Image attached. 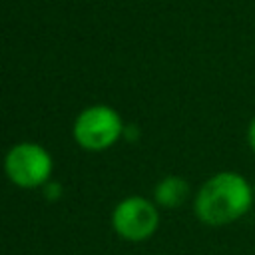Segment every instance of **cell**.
<instances>
[{"label": "cell", "instance_id": "cell-1", "mask_svg": "<svg viewBox=\"0 0 255 255\" xmlns=\"http://www.w3.org/2000/svg\"><path fill=\"white\" fill-rule=\"evenodd\" d=\"M253 201V191L249 183L231 171H223L207 179L197 197L195 213L207 225H225L241 217Z\"/></svg>", "mask_w": 255, "mask_h": 255}, {"label": "cell", "instance_id": "cell-5", "mask_svg": "<svg viewBox=\"0 0 255 255\" xmlns=\"http://www.w3.org/2000/svg\"><path fill=\"white\" fill-rule=\"evenodd\" d=\"M187 191H189V187L181 177H165L155 187V201L161 207L173 209V207H179L185 201Z\"/></svg>", "mask_w": 255, "mask_h": 255}, {"label": "cell", "instance_id": "cell-2", "mask_svg": "<svg viewBox=\"0 0 255 255\" xmlns=\"http://www.w3.org/2000/svg\"><path fill=\"white\" fill-rule=\"evenodd\" d=\"M122 120L116 110L108 106H92L86 108L74 124V139L92 151L106 149L114 145L122 133Z\"/></svg>", "mask_w": 255, "mask_h": 255}, {"label": "cell", "instance_id": "cell-6", "mask_svg": "<svg viewBox=\"0 0 255 255\" xmlns=\"http://www.w3.org/2000/svg\"><path fill=\"white\" fill-rule=\"evenodd\" d=\"M247 139H249V145L253 147L255 151V120L249 124V129H247Z\"/></svg>", "mask_w": 255, "mask_h": 255}, {"label": "cell", "instance_id": "cell-3", "mask_svg": "<svg viewBox=\"0 0 255 255\" xmlns=\"http://www.w3.org/2000/svg\"><path fill=\"white\" fill-rule=\"evenodd\" d=\"M6 175L20 187H38L48 181L52 173V157L38 143H18L4 159Z\"/></svg>", "mask_w": 255, "mask_h": 255}, {"label": "cell", "instance_id": "cell-4", "mask_svg": "<svg viewBox=\"0 0 255 255\" xmlns=\"http://www.w3.org/2000/svg\"><path fill=\"white\" fill-rule=\"evenodd\" d=\"M112 223L120 237L128 241H143L157 229L159 215L151 201L143 197H128L114 209Z\"/></svg>", "mask_w": 255, "mask_h": 255}]
</instances>
